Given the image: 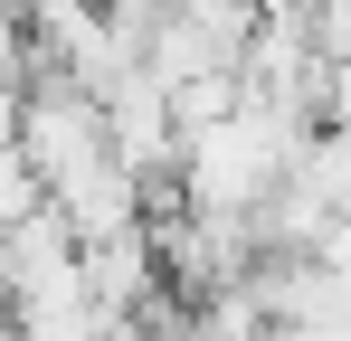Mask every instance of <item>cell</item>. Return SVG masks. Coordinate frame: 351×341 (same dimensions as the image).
<instances>
[{
	"instance_id": "cell-2",
	"label": "cell",
	"mask_w": 351,
	"mask_h": 341,
	"mask_svg": "<svg viewBox=\"0 0 351 341\" xmlns=\"http://www.w3.org/2000/svg\"><path fill=\"white\" fill-rule=\"evenodd\" d=\"M19 152L38 162V180H66L76 162L114 152V142H105V105H95L86 86H66V76H38V86H29V123H19Z\"/></svg>"
},
{
	"instance_id": "cell-4",
	"label": "cell",
	"mask_w": 351,
	"mask_h": 341,
	"mask_svg": "<svg viewBox=\"0 0 351 341\" xmlns=\"http://www.w3.org/2000/svg\"><path fill=\"white\" fill-rule=\"evenodd\" d=\"M86 294H95L114 323H143L152 294H162V247H152V227H143V237H114V247H86Z\"/></svg>"
},
{
	"instance_id": "cell-8",
	"label": "cell",
	"mask_w": 351,
	"mask_h": 341,
	"mask_svg": "<svg viewBox=\"0 0 351 341\" xmlns=\"http://www.w3.org/2000/svg\"><path fill=\"white\" fill-rule=\"evenodd\" d=\"M114 341H171V332H152V323H123V332Z\"/></svg>"
},
{
	"instance_id": "cell-9",
	"label": "cell",
	"mask_w": 351,
	"mask_h": 341,
	"mask_svg": "<svg viewBox=\"0 0 351 341\" xmlns=\"http://www.w3.org/2000/svg\"><path fill=\"white\" fill-rule=\"evenodd\" d=\"M0 341H10V313H0Z\"/></svg>"
},
{
	"instance_id": "cell-3",
	"label": "cell",
	"mask_w": 351,
	"mask_h": 341,
	"mask_svg": "<svg viewBox=\"0 0 351 341\" xmlns=\"http://www.w3.org/2000/svg\"><path fill=\"white\" fill-rule=\"evenodd\" d=\"M237 66H247V57H237L209 19H152V38H143V76L171 86V95L209 86V76H237Z\"/></svg>"
},
{
	"instance_id": "cell-6",
	"label": "cell",
	"mask_w": 351,
	"mask_h": 341,
	"mask_svg": "<svg viewBox=\"0 0 351 341\" xmlns=\"http://www.w3.org/2000/svg\"><path fill=\"white\" fill-rule=\"evenodd\" d=\"M323 123H332V133H351V66H332V76H323Z\"/></svg>"
},
{
	"instance_id": "cell-7",
	"label": "cell",
	"mask_w": 351,
	"mask_h": 341,
	"mask_svg": "<svg viewBox=\"0 0 351 341\" xmlns=\"http://www.w3.org/2000/svg\"><path fill=\"white\" fill-rule=\"evenodd\" d=\"M19 123H29V95L0 86V152H19Z\"/></svg>"
},
{
	"instance_id": "cell-1",
	"label": "cell",
	"mask_w": 351,
	"mask_h": 341,
	"mask_svg": "<svg viewBox=\"0 0 351 341\" xmlns=\"http://www.w3.org/2000/svg\"><path fill=\"white\" fill-rule=\"evenodd\" d=\"M105 142H114V162L143 180V190H162L180 180V114H171V86H152V76H123L114 95H105Z\"/></svg>"
},
{
	"instance_id": "cell-5",
	"label": "cell",
	"mask_w": 351,
	"mask_h": 341,
	"mask_svg": "<svg viewBox=\"0 0 351 341\" xmlns=\"http://www.w3.org/2000/svg\"><path fill=\"white\" fill-rule=\"evenodd\" d=\"M38 209H48V180H38V162H29V152H0V237H19Z\"/></svg>"
}]
</instances>
